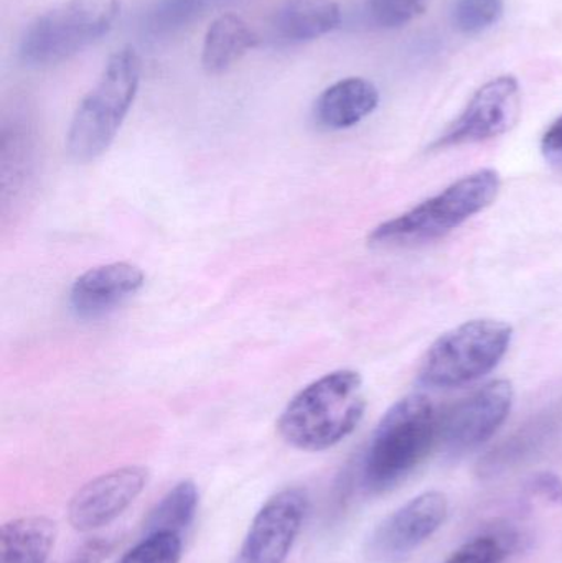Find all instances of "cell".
I'll return each mask as SVG.
<instances>
[{"label": "cell", "instance_id": "obj_1", "mask_svg": "<svg viewBox=\"0 0 562 563\" xmlns=\"http://www.w3.org/2000/svg\"><path fill=\"white\" fill-rule=\"evenodd\" d=\"M441 416L425 394H409L383 416L362 463L363 488L383 495L406 482L439 445Z\"/></svg>", "mask_w": 562, "mask_h": 563}, {"label": "cell", "instance_id": "obj_2", "mask_svg": "<svg viewBox=\"0 0 562 563\" xmlns=\"http://www.w3.org/2000/svg\"><path fill=\"white\" fill-rule=\"evenodd\" d=\"M365 410L360 373L333 371L293 397L280 413L277 430L284 442L294 449L323 452L352 435Z\"/></svg>", "mask_w": 562, "mask_h": 563}, {"label": "cell", "instance_id": "obj_3", "mask_svg": "<svg viewBox=\"0 0 562 563\" xmlns=\"http://www.w3.org/2000/svg\"><path fill=\"white\" fill-rule=\"evenodd\" d=\"M500 188L498 172L481 168L406 213L379 224L370 234L368 243L383 250H403L441 240L492 207Z\"/></svg>", "mask_w": 562, "mask_h": 563}, {"label": "cell", "instance_id": "obj_4", "mask_svg": "<svg viewBox=\"0 0 562 563\" xmlns=\"http://www.w3.org/2000/svg\"><path fill=\"white\" fill-rule=\"evenodd\" d=\"M141 71V58L132 48L119 49L108 59L95 88L73 114L66 134L71 158L86 164L108 151L134 104Z\"/></svg>", "mask_w": 562, "mask_h": 563}, {"label": "cell", "instance_id": "obj_5", "mask_svg": "<svg viewBox=\"0 0 562 563\" xmlns=\"http://www.w3.org/2000/svg\"><path fill=\"white\" fill-rule=\"evenodd\" d=\"M514 340L511 324L494 318L465 321L439 336L422 357L418 380L431 389H454L487 376Z\"/></svg>", "mask_w": 562, "mask_h": 563}, {"label": "cell", "instance_id": "obj_6", "mask_svg": "<svg viewBox=\"0 0 562 563\" xmlns=\"http://www.w3.org/2000/svg\"><path fill=\"white\" fill-rule=\"evenodd\" d=\"M121 13L119 0H69L36 16L20 40L29 66L66 62L111 32Z\"/></svg>", "mask_w": 562, "mask_h": 563}, {"label": "cell", "instance_id": "obj_7", "mask_svg": "<svg viewBox=\"0 0 562 563\" xmlns=\"http://www.w3.org/2000/svg\"><path fill=\"white\" fill-rule=\"evenodd\" d=\"M514 399V384L508 379L478 387L441 416L439 445L455 455L484 445L510 416Z\"/></svg>", "mask_w": 562, "mask_h": 563}, {"label": "cell", "instance_id": "obj_8", "mask_svg": "<svg viewBox=\"0 0 562 563\" xmlns=\"http://www.w3.org/2000/svg\"><path fill=\"white\" fill-rule=\"evenodd\" d=\"M521 112L520 82L504 75L485 82L469 101L462 114L431 145L434 151L478 144L507 134Z\"/></svg>", "mask_w": 562, "mask_h": 563}, {"label": "cell", "instance_id": "obj_9", "mask_svg": "<svg viewBox=\"0 0 562 563\" xmlns=\"http://www.w3.org/2000/svg\"><path fill=\"white\" fill-rule=\"evenodd\" d=\"M309 498L300 488H287L264 503L254 516L233 563H286L302 531Z\"/></svg>", "mask_w": 562, "mask_h": 563}, {"label": "cell", "instance_id": "obj_10", "mask_svg": "<svg viewBox=\"0 0 562 563\" xmlns=\"http://www.w3.org/2000/svg\"><path fill=\"white\" fill-rule=\"evenodd\" d=\"M448 515L449 499L444 493H422L392 512L375 529L370 538L368 554L376 562H401L444 526Z\"/></svg>", "mask_w": 562, "mask_h": 563}, {"label": "cell", "instance_id": "obj_11", "mask_svg": "<svg viewBox=\"0 0 562 563\" xmlns=\"http://www.w3.org/2000/svg\"><path fill=\"white\" fill-rule=\"evenodd\" d=\"M147 479L144 466H124L91 479L69 501V525L79 532L111 525L144 492Z\"/></svg>", "mask_w": 562, "mask_h": 563}, {"label": "cell", "instance_id": "obj_12", "mask_svg": "<svg viewBox=\"0 0 562 563\" xmlns=\"http://www.w3.org/2000/svg\"><path fill=\"white\" fill-rule=\"evenodd\" d=\"M141 267L112 263L95 267L79 276L69 290L71 310L81 318H98L137 294L144 287Z\"/></svg>", "mask_w": 562, "mask_h": 563}, {"label": "cell", "instance_id": "obj_13", "mask_svg": "<svg viewBox=\"0 0 562 563\" xmlns=\"http://www.w3.org/2000/svg\"><path fill=\"white\" fill-rule=\"evenodd\" d=\"M379 91L365 78H345L326 89L313 106V118L327 131H343L375 112Z\"/></svg>", "mask_w": 562, "mask_h": 563}, {"label": "cell", "instance_id": "obj_14", "mask_svg": "<svg viewBox=\"0 0 562 563\" xmlns=\"http://www.w3.org/2000/svg\"><path fill=\"white\" fill-rule=\"evenodd\" d=\"M260 43L257 33L241 16H218L205 35L201 65L210 75L228 71Z\"/></svg>", "mask_w": 562, "mask_h": 563}, {"label": "cell", "instance_id": "obj_15", "mask_svg": "<svg viewBox=\"0 0 562 563\" xmlns=\"http://www.w3.org/2000/svg\"><path fill=\"white\" fill-rule=\"evenodd\" d=\"M56 532L55 522L42 516L7 522L0 539V563H48Z\"/></svg>", "mask_w": 562, "mask_h": 563}, {"label": "cell", "instance_id": "obj_16", "mask_svg": "<svg viewBox=\"0 0 562 563\" xmlns=\"http://www.w3.org/2000/svg\"><path fill=\"white\" fill-rule=\"evenodd\" d=\"M342 10L335 0H289L276 16V30L286 42L304 43L339 29Z\"/></svg>", "mask_w": 562, "mask_h": 563}, {"label": "cell", "instance_id": "obj_17", "mask_svg": "<svg viewBox=\"0 0 562 563\" xmlns=\"http://www.w3.org/2000/svg\"><path fill=\"white\" fill-rule=\"evenodd\" d=\"M198 509V489L194 482L178 483L155 505L145 521V534L152 532H184L194 525Z\"/></svg>", "mask_w": 562, "mask_h": 563}, {"label": "cell", "instance_id": "obj_18", "mask_svg": "<svg viewBox=\"0 0 562 563\" xmlns=\"http://www.w3.org/2000/svg\"><path fill=\"white\" fill-rule=\"evenodd\" d=\"M205 9L207 0H155L142 16V32L151 38H168L197 22Z\"/></svg>", "mask_w": 562, "mask_h": 563}, {"label": "cell", "instance_id": "obj_19", "mask_svg": "<svg viewBox=\"0 0 562 563\" xmlns=\"http://www.w3.org/2000/svg\"><path fill=\"white\" fill-rule=\"evenodd\" d=\"M504 0H458L452 9L455 29L465 35H478L492 29L504 15Z\"/></svg>", "mask_w": 562, "mask_h": 563}, {"label": "cell", "instance_id": "obj_20", "mask_svg": "<svg viewBox=\"0 0 562 563\" xmlns=\"http://www.w3.org/2000/svg\"><path fill=\"white\" fill-rule=\"evenodd\" d=\"M181 536L174 532L145 534L119 563H178L181 559Z\"/></svg>", "mask_w": 562, "mask_h": 563}, {"label": "cell", "instance_id": "obj_21", "mask_svg": "<svg viewBox=\"0 0 562 563\" xmlns=\"http://www.w3.org/2000/svg\"><path fill=\"white\" fill-rule=\"evenodd\" d=\"M428 0H368V15L382 29H399L421 15Z\"/></svg>", "mask_w": 562, "mask_h": 563}, {"label": "cell", "instance_id": "obj_22", "mask_svg": "<svg viewBox=\"0 0 562 563\" xmlns=\"http://www.w3.org/2000/svg\"><path fill=\"white\" fill-rule=\"evenodd\" d=\"M507 554V542L498 536L488 534L462 545L444 563H504Z\"/></svg>", "mask_w": 562, "mask_h": 563}, {"label": "cell", "instance_id": "obj_23", "mask_svg": "<svg viewBox=\"0 0 562 563\" xmlns=\"http://www.w3.org/2000/svg\"><path fill=\"white\" fill-rule=\"evenodd\" d=\"M114 539L96 538L85 542L62 563H102L114 549Z\"/></svg>", "mask_w": 562, "mask_h": 563}, {"label": "cell", "instance_id": "obj_24", "mask_svg": "<svg viewBox=\"0 0 562 563\" xmlns=\"http://www.w3.org/2000/svg\"><path fill=\"white\" fill-rule=\"evenodd\" d=\"M541 151L548 161L562 164V115L544 132L541 139Z\"/></svg>", "mask_w": 562, "mask_h": 563}, {"label": "cell", "instance_id": "obj_25", "mask_svg": "<svg viewBox=\"0 0 562 563\" xmlns=\"http://www.w3.org/2000/svg\"><path fill=\"white\" fill-rule=\"evenodd\" d=\"M533 493L550 499V501H562V482L554 473H540L531 482Z\"/></svg>", "mask_w": 562, "mask_h": 563}]
</instances>
